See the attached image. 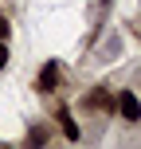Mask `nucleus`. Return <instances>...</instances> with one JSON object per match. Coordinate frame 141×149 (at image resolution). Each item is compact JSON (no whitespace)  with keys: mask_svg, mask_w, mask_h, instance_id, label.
Segmentation results:
<instances>
[{"mask_svg":"<svg viewBox=\"0 0 141 149\" xmlns=\"http://www.w3.org/2000/svg\"><path fill=\"white\" fill-rule=\"evenodd\" d=\"M114 106H118V114H122L126 122H137V118H141V102H137L133 90H122V94L114 98Z\"/></svg>","mask_w":141,"mask_h":149,"instance_id":"f257e3e1","label":"nucleus"},{"mask_svg":"<svg viewBox=\"0 0 141 149\" xmlns=\"http://www.w3.org/2000/svg\"><path fill=\"white\" fill-rule=\"evenodd\" d=\"M35 90H39V94H55V90H59V63H47V67L39 71Z\"/></svg>","mask_w":141,"mask_h":149,"instance_id":"f03ea898","label":"nucleus"},{"mask_svg":"<svg viewBox=\"0 0 141 149\" xmlns=\"http://www.w3.org/2000/svg\"><path fill=\"white\" fill-rule=\"evenodd\" d=\"M82 106H86V110H102V114H106V110H114V94H110L106 86H94L86 98H82Z\"/></svg>","mask_w":141,"mask_h":149,"instance_id":"7ed1b4c3","label":"nucleus"},{"mask_svg":"<svg viewBox=\"0 0 141 149\" xmlns=\"http://www.w3.org/2000/svg\"><path fill=\"white\" fill-rule=\"evenodd\" d=\"M55 118H59V126H63V134H67L71 141H74V137H78V126H74V118H71V110H67V106H59V110H55Z\"/></svg>","mask_w":141,"mask_h":149,"instance_id":"20e7f679","label":"nucleus"},{"mask_svg":"<svg viewBox=\"0 0 141 149\" xmlns=\"http://www.w3.org/2000/svg\"><path fill=\"white\" fill-rule=\"evenodd\" d=\"M47 137H51V134H47V126H35V130L28 134V141H31V145H43Z\"/></svg>","mask_w":141,"mask_h":149,"instance_id":"39448f33","label":"nucleus"},{"mask_svg":"<svg viewBox=\"0 0 141 149\" xmlns=\"http://www.w3.org/2000/svg\"><path fill=\"white\" fill-rule=\"evenodd\" d=\"M8 31H12V24H8V16L0 12V39H8Z\"/></svg>","mask_w":141,"mask_h":149,"instance_id":"423d86ee","label":"nucleus"},{"mask_svg":"<svg viewBox=\"0 0 141 149\" xmlns=\"http://www.w3.org/2000/svg\"><path fill=\"white\" fill-rule=\"evenodd\" d=\"M0 67H8V39H0Z\"/></svg>","mask_w":141,"mask_h":149,"instance_id":"0eeeda50","label":"nucleus"},{"mask_svg":"<svg viewBox=\"0 0 141 149\" xmlns=\"http://www.w3.org/2000/svg\"><path fill=\"white\" fill-rule=\"evenodd\" d=\"M102 4H106V0H102Z\"/></svg>","mask_w":141,"mask_h":149,"instance_id":"6e6552de","label":"nucleus"}]
</instances>
